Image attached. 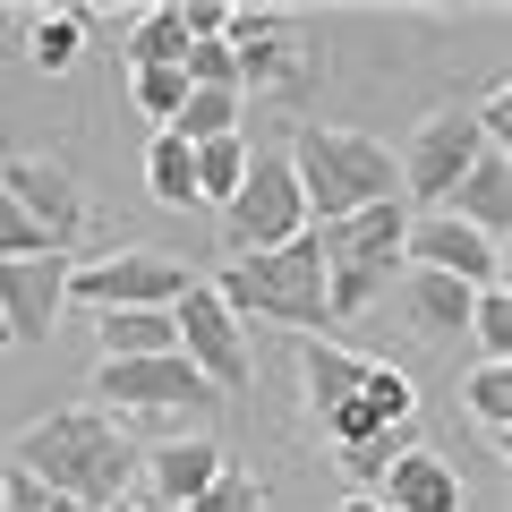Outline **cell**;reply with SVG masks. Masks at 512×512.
<instances>
[{
	"instance_id": "6da1fadb",
	"label": "cell",
	"mask_w": 512,
	"mask_h": 512,
	"mask_svg": "<svg viewBox=\"0 0 512 512\" xmlns=\"http://www.w3.org/2000/svg\"><path fill=\"white\" fill-rule=\"evenodd\" d=\"M9 470H26L43 495H69L86 512L128 504V478H137V444L111 410H52L9 444Z\"/></svg>"
},
{
	"instance_id": "7a4b0ae2",
	"label": "cell",
	"mask_w": 512,
	"mask_h": 512,
	"mask_svg": "<svg viewBox=\"0 0 512 512\" xmlns=\"http://www.w3.org/2000/svg\"><path fill=\"white\" fill-rule=\"evenodd\" d=\"M291 154V180L308 197V231L316 222H350L367 205H402V171H393V146L359 137V128H325V120H299L282 137Z\"/></svg>"
},
{
	"instance_id": "3957f363",
	"label": "cell",
	"mask_w": 512,
	"mask_h": 512,
	"mask_svg": "<svg viewBox=\"0 0 512 512\" xmlns=\"http://www.w3.org/2000/svg\"><path fill=\"white\" fill-rule=\"evenodd\" d=\"M222 308L239 316V325H282V333H299L308 342L316 325H333V308H325V256H316V239L299 231L291 248H265V256H231L222 265Z\"/></svg>"
},
{
	"instance_id": "277c9868",
	"label": "cell",
	"mask_w": 512,
	"mask_h": 512,
	"mask_svg": "<svg viewBox=\"0 0 512 512\" xmlns=\"http://www.w3.org/2000/svg\"><path fill=\"white\" fill-rule=\"evenodd\" d=\"M316 256H325V308L333 316H359L376 308L393 282H402V239H410V214L402 205H367L350 222H316Z\"/></svg>"
},
{
	"instance_id": "5b68a950",
	"label": "cell",
	"mask_w": 512,
	"mask_h": 512,
	"mask_svg": "<svg viewBox=\"0 0 512 512\" xmlns=\"http://www.w3.org/2000/svg\"><path fill=\"white\" fill-rule=\"evenodd\" d=\"M308 231V197L291 180V154L282 146H248V180L239 197L222 205V248L231 256H265V248H291Z\"/></svg>"
},
{
	"instance_id": "8992f818",
	"label": "cell",
	"mask_w": 512,
	"mask_h": 512,
	"mask_svg": "<svg viewBox=\"0 0 512 512\" xmlns=\"http://www.w3.org/2000/svg\"><path fill=\"white\" fill-rule=\"evenodd\" d=\"M188 256L171 248H120V256H94V265H69V308L111 316V308H154L171 316V299L188 291Z\"/></svg>"
},
{
	"instance_id": "52a82bcc",
	"label": "cell",
	"mask_w": 512,
	"mask_h": 512,
	"mask_svg": "<svg viewBox=\"0 0 512 512\" xmlns=\"http://www.w3.org/2000/svg\"><path fill=\"white\" fill-rule=\"evenodd\" d=\"M171 342H180V359L197 367L214 393H239V384H248V325L222 308V291L205 274L171 299Z\"/></svg>"
},
{
	"instance_id": "ba28073f",
	"label": "cell",
	"mask_w": 512,
	"mask_h": 512,
	"mask_svg": "<svg viewBox=\"0 0 512 512\" xmlns=\"http://www.w3.org/2000/svg\"><path fill=\"white\" fill-rule=\"evenodd\" d=\"M86 393L103 410H214L222 402L180 350H163V359H94Z\"/></svg>"
},
{
	"instance_id": "9c48e42d",
	"label": "cell",
	"mask_w": 512,
	"mask_h": 512,
	"mask_svg": "<svg viewBox=\"0 0 512 512\" xmlns=\"http://www.w3.org/2000/svg\"><path fill=\"white\" fill-rule=\"evenodd\" d=\"M222 43H231L239 60V94H299L308 86V52H299L291 18L282 9H231V26H222Z\"/></svg>"
},
{
	"instance_id": "30bf717a",
	"label": "cell",
	"mask_w": 512,
	"mask_h": 512,
	"mask_svg": "<svg viewBox=\"0 0 512 512\" xmlns=\"http://www.w3.org/2000/svg\"><path fill=\"white\" fill-rule=\"evenodd\" d=\"M0 188L18 197V214L35 222L60 256L86 239V188H77L69 163H52V154H18V163H0Z\"/></svg>"
},
{
	"instance_id": "8fae6325",
	"label": "cell",
	"mask_w": 512,
	"mask_h": 512,
	"mask_svg": "<svg viewBox=\"0 0 512 512\" xmlns=\"http://www.w3.org/2000/svg\"><path fill=\"white\" fill-rule=\"evenodd\" d=\"M478 146H487V137H478V120H470V111H436V120H419L410 154L393 163V171H402V205L419 197L427 214H436V205L453 197V180L478 163Z\"/></svg>"
},
{
	"instance_id": "7c38bea8",
	"label": "cell",
	"mask_w": 512,
	"mask_h": 512,
	"mask_svg": "<svg viewBox=\"0 0 512 512\" xmlns=\"http://www.w3.org/2000/svg\"><path fill=\"white\" fill-rule=\"evenodd\" d=\"M60 316H69V256H0V325H9V350L52 342Z\"/></svg>"
},
{
	"instance_id": "4fadbf2b",
	"label": "cell",
	"mask_w": 512,
	"mask_h": 512,
	"mask_svg": "<svg viewBox=\"0 0 512 512\" xmlns=\"http://www.w3.org/2000/svg\"><path fill=\"white\" fill-rule=\"evenodd\" d=\"M402 265H419V274H444V282H461V291H495V282H504V239H478L470 222L427 214V222H410Z\"/></svg>"
},
{
	"instance_id": "5bb4252c",
	"label": "cell",
	"mask_w": 512,
	"mask_h": 512,
	"mask_svg": "<svg viewBox=\"0 0 512 512\" xmlns=\"http://www.w3.org/2000/svg\"><path fill=\"white\" fill-rule=\"evenodd\" d=\"M410 419H419V384H410L402 367L367 359L359 393H350V402L325 419V436H333V453H350V444H367V436H402Z\"/></svg>"
},
{
	"instance_id": "9a60e30c",
	"label": "cell",
	"mask_w": 512,
	"mask_h": 512,
	"mask_svg": "<svg viewBox=\"0 0 512 512\" xmlns=\"http://www.w3.org/2000/svg\"><path fill=\"white\" fill-rule=\"evenodd\" d=\"M222 470H231V453H222L214 436H171V444H154V453H137V478H146V487L163 495L171 512L197 504V495L214 487Z\"/></svg>"
},
{
	"instance_id": "2e32d148",
	"label": "cell",
	"mask_w": 512,
	"mask_h": 512,
	"mask_svg": "<svg viewBox=\"0 0 512 512\" xmlns=\"http://www.w3.org/2000/svg\"><path fill=\"white\" fill-rule=\"evenodd\" d=\"M436 214L470 222L478 239H504V222H512V146H478V163L453 180V197Z\"/></svg>"
},
{
	"instance_id": "e0dca14e",
	"label": "cell",
	"mask_w": 512,
	"mask_h": 512,
	"mask_svg": "<svg viewBox=\"0 0 512 512\" xmlns=\"http://www.w3.org/2000/svg\"><path fill=\"white\" fill-rule=\"evenodd\" d=\"M384 512H461L470 504V487H461V470L444 453H427V444H402V461L384 470Z\"/></svg>"
},
{
	"instance_id": "ac0fdd59",
	"label": "cell",
	"mask_w": 512,
	"mask_h": 512,
	"mask_svg": "<svg viewBox=\"0 0 512 512\" xmlns=\"http://www.w3.org/2000/svg\"><path fill=\"white\" fill-rule=\"evenodd\" d=\"M359 376H367L359 350L325 342V333H308V342H299V384H308V410H316V419H333V410L359 393Z\"/></svg>"
},
{
	"instance_id": "d6986e66",
	"label": "cell",
	"mask_w": 512,
	"mask_h": 512,
	"mask_svg": "<svg viewBox=\"0 0 512 512\" xmlns=\"http://www.w3.org/2000/svg\"><path fill=\"white\" fill-rule=\"evenodd\" d=\"M402 299H410V333L419 342H453V333H470V299L478 291H461V282H444V274H419V265H402Z\"/></svg>"
},
{
	"instance_id": "ffe728a7",
	"label": "cell",
	"mask_w": 512,
	"mask_h": 512,
	"mask_svg": "<svg viewBox=\"0 0 512 512\" xmlns=\"http://www.w3.org/2000/svg\"><path fill=\"white\" fill-rule=\"evenodd\" d=\"M94 342H103V359H163V350H180V342H171V316H154V308L94 316Z\"/></svg>"
},
{
	"instance_id": "44dd1931",
	"label": "cell",
	"mask_w": 512,
	"mask_h": 512,
	"mask_svg": "<svg viewBox=\"0 0 512 512\" xmlns=\"http://www.w3.org/2000/svg\"><path fill=\"white\" fill-rule=\"evenodd\" d=\"M77 43H86V9H43V18H26V60L43 77H69Z\"/></svg>"
},
{
	"instance_id": "7402d4cb",
	"label": "cell",
	"mask_w": 512,
	"mask_h": 512,
	"mask_svg": "<svg viewBox=\"0 0 512 512\" xmlns=\"http://www.w3.org/2000/svg\"><path fill=\"white\" fill-rule=\"evenodd\" d=\"M128 69H180L188 60V26H180V9H146V18L128 26Z\"/></svg>"
},
{
	"instance_id": "603a6c76",
	"label": "cell",
	"mask_w": 512,
	"mask_h": 512,
	"mask_svg": "<svg viewBox=\"0 0 512 512\" xmlns=\"http://www.w3.org/2000/svg\"><path fill=\"white\" fill-rule=\"evenodd\" d=\"M188 154H197V205H231L239 180H248V128L214 137V146H188Z\"/></svg>"
},
{
	"instance_id": "cb8c5ba5",
	"label": "cell",
	"mask_w": 512,
	"mask_h": 512,
	"mask_svg": "<svg viewBox=\"0 0 512 512\" xmlns=\"http://www.w3.org/2000/svg\"><path fill=\"white\" fill-rule=\"evenodd\" d=\"M239 111H248V94H197V86H188V103H180V120H171V137H180V146L239 137Z\"/></svg>"
},
{
	"instance_id": "d4e9b609",
	"label": "cell",
	"mask_w": 512,
	"mask_h": 512,
	"mask_svg": "<svg viewBox=\"0 0 512 512\" xmlns=\"http://www.w3.org/2000/svg\"><path fill=\"white\" fill-rule=\"evenodd\" d=\"M146 188H154V205H197V154H188L171 128L146 146Z\"/></svg>"
},
{
	"instance_id": "484cf974",
	"label": "cell",
	"mask_w": 512,
	"mask_h": 512,
	"mask_svg": "<svg viewBox=\"0 0 512 512\" xmlns=\"http://www.w3.org/2000/svg\"><path fill=\"white\" fill-rule=\"evenodd\" d=\"M461 402H470V419L487 427V436H504V427H512V367L504 359H478L470 384H461Z\"/></svg>"
},
{
	"instance_id": "4316f807",
	"label": "cell",
	"mask_w": 512,
	"mask_h": 512,
	"mask_svg": "<svg viewBox=\"0 0 512 512\" xmlns=\"http://www.w3.org/2000/svg\"><path fill=\"white\" fill-rule=\"evenodd\" d=\"M128 94H137V111H146V120H180V103H188V77L180 69H128Z\"/></svg>"
},
{
	"instance_id": "83f0119b",
	"label": "cell",
	"mask_w": 512,
	"mask_h": 512,
	"mask_svg": "<svg viewBox=\"0 0 512 512\" xmlns=\"http://www.w3.org/2000/svg\"><path fill=\"white\" fill-rule=\"evenodd\" d=\"M180 77H188V86H197V94H239V60H231V43H188V60H180Z\"/></svg>"
},
{
	"instance_id": "f1b7e54d",
	"label": "cell",
	"mask_w": 512,
	"mask_h": 512,
	"mask_svg": "<svg viewBox=\"0 0 512 512\" xmlns=\"http://www.w3.org/2000/svg\"><path fill=\"white\" fill-rule=\"evenodd\" d=\"M470 333H478V350H487V359L512 367V299H504V282L470 299Z\"/></svg>"
},
{
	"instance_id": "f546056e",
	"label": "cell",
	"mask_w": 512,
	"mask_h": 512,
	"mask_svg": "<svg viewBox=\"0 0 512 512\" xmlns=\"http://www.w3.org/2000/svg\"><path fill=\"white\" fill-rule=\"evenodd\" d=\"M180 512H265V478H248V470H222L214 487H205L197 504H180Z\"/></svg>"
},
{
	"instance_id": "4dcf8cb0",
	"label": "cell",
	"mask_w": 512,
	"mask_h": 512,
	"mask_svg": "<svg viewBox=\"0 0 512 512\" xmlns=\"http://www.w3.org/2000/svg\"><path fill=\"white\" fill-rule=\"evenodd\" d=\"M393 461H402V436H367V444H350V453H342V478L367 495V487H384Z\"/></svg>"
},
{
	"instance_id": "1f68e13d",
	"label": "cell",
	"mask_w": 512,
	"mask_h": 512,
	"mask_svg": "<svg viewBox=\"0 0 512 512\" xmlns=\"http://www.w3.org/2000/svg\"><path fill=\"white\" fill-rule=\"evenodd\" d=\"M0 256H60L52 239H43L35 222L18 214V197H9V188H0Z\"/></svg>"
},
{
	"instance_id": "d6a6232c",
	"label": "cell",
	"mask_w": 512,
	"mask_h": 512,
	"mask_svg": "<svg viewBox=\"0 0 512 512\" xmlns=\"http://www.w3.org/2000/svg\"><path fill=\"white\" fill-rule=\"evenodd\" d=\"M0 512H52V495H43L26 470H0Z\"/></svg>"
},
{
	"instance_id": "836d02e7",
	"label": "cell",
	"mask_w": 512,
	"mask_h": 512,
	"mask_svg": "<svg viewBox=\"0 0 512 512\" xmlns=\"http://www.w3.org/2000/svg\"><path fill=\"white\" fill-rule=\"evenodd\" d=\"M342 512H384V504H376V495H342Z\"/></svg>"
},
{
	"instance_id": "e575fe53",
	"label": "cell",
	"mask_w": 512,
	"mask_h": 512,
	"mask_svg": "<svg viewBox=\"0 0 512 512\" xmlns=\"http://www.w3.org/2000/svg\"><path fill=\"white\" fill-rule=\"evenodd\" d=\"M0 350H9V325H0Z\"/></svg>"
},
{
	"instance_id": "d590c367",
	"label": "cell",
	"mask_w": 512,
	"mask_h": 512,
	"mask_svg": "<svg viewBox=\"0 0 512 512\" xmlns=\"http://www.w3.org/2000/svg\"><path fill=\"white\" fill-rule=\"evenodd\" d=\"M111 512H137V504H111Z\"/></svg>"
}]
</instances>
